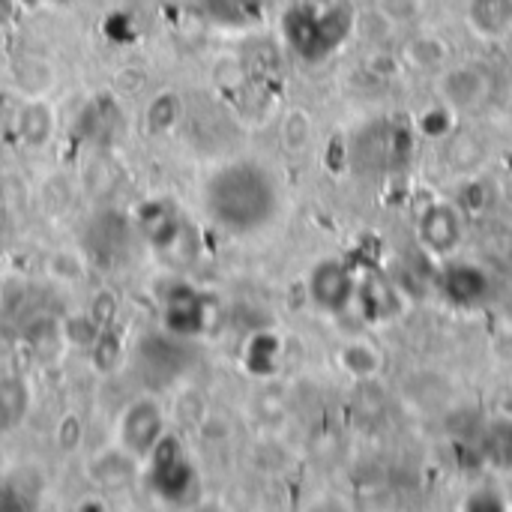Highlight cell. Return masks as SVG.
I'll list each match as a JSON object with an SVG mask.
<instances>
[{
    "label": "cell",
    "mask_w": 512,
    "mask_h": 512,
    "mask_svg": "<svg viewBox=\"0 0 512 512\" xmlns=\"http://www.w3.org/2000/svg\"><path fill=\"white\" fill-rule=\"evenodd\" d=\"M204 207L219 228L252 234L276 216L279 195L273 177L261 165L231 162L207 180Z\"/></svg>",
    "instance_id": "1"
},
{
    "label": "cell",
    "mask_w": 512,
    "mask_h": 512,
    "mask_svg": "<svg viewBox=\"0 0 512 512\" xmlns=\"http://www.w3.org/2000/svg\"><path fill=\"white\" fill-rule=\"evenodd\" d=\"M351 24H354V15H351V6H345V3L294 6L282 21L285 39L294 45V51H300L312 60L339 48L342 39H348Z\"/></svg>",
    "instance_id": "2"
},
{
    "label": "cell",
    "mask_w": 512,
    "mask_h": 512,
    "mask_svg": "<svg viewBox=\"0 0 512 512\" xmlns=\"http://www.w3.org/2000/svg\"><path fill=\"white\" fill-rule=\"evenodd\" d=\"M165 420L156 402L141 399L135 405L126 408L123 420H120V447L129 456H150L156 450V444L165 438L162 435Z\"/></svg>",
    "instance_id": "3"
},
{
    "label": "cell",
    "mask_w": 512,
    "mask_h": 512,
    "mask_svg": "<svg viewBox=\"0 0 512 512\" xmlns=\"http://www.w3.org/2000/svg\"><path fill=\"white\" fill-rule=\"evenodd\" d=\"M150 456H153L150 477H153L156 492H159L162 498H180V495L189 489V480H192V471H189V465L183 462L180 447H177L171 438H162Z\"/></svg>",
    "instance_id": "4"
},
{
    "label": "cell",
    "mask_w": 512,
    "mask_h": 512,
    "mask_svg": "<svg viewBox=\"0 0 512 512\" xmlns=\"http://www.w3.org/2000/svg\"><path fill=\"white\" fill-rule=\"evenodd\" d=\"M309 291L324 312H342L351 300V276L342 264L324 261L321 267H315Z\"/></svg>",
    "instance_id": "5"
},
{
    "label": "cell",
    "mask_w": 512,
    "mask_h": 512,
    "mask_svg": "<svg viewBox=\"0 0 512 512\" xmlns=\"http://www.w3.org/2000/svg\"><path fill=\"white\" fill-rule=\"evenodd\" d=\"M420 231H423V243L432 252H450L462 237V222H459V213L450 204H438L423 216Z\"/></svg>",
    "instance_id": "6"
},
{
    "label": "cell",
    "mask_w": 512,
    "mask_h": 512,
    "mask_svg": "<svg viewBox=\"0 0 512 512\" xmlns=\"http://www.w3.org/2000/svg\"><path fill=\"white\" fill-rule=\"evenodd\" d=\"M468 24L486 39L504 36L512 27V0H468Z\"/></svg>",
    "instance_id": "7"
},
{
    "label": "cell",
    "mask_w": 512,
    "mask_h": 512,
    "mask_svg": "<svg viewBox=\"0 0 512 512\" xmlns=\"http://www.w3.org/2000/svg\"><path fill=\"white\" fill-rule=\"evenodd\" d=\"M30 411V390L24 378L6 375L0 378V432H12L24 423Z\"/></svg>",
    "instance_id": "8"
},
{
    "label": "cell",
    "mask_w": 512,
    "mask_h": 512,
    "mask_svg": "<svg viewBox=\"0 0 512 512\" xmlns=\"http://www.w3.org/2000/svg\"><path fill=\"white\" fill-rule=\"evenodd\" d=\"M207 12L225 27H249L261 21L264 0H207Z\"/></svg>",
    "instance_id": "9"
},
{
    "label": "cell",
    "mask_w": 512,
    "mask_h": 512,
    "mask_svg": "<svg viewBox=\"0 0 512 512\" xmlns=\"http://www.w3.org/2000/svg\"><path fill=\"white\" fill-rule=\"evenodd\" d=\"M453 75L462 81V84H456L453 78H444V84H447V96H450L453 102H459V105H471V102H477V99L483 96V90H486V78H483L477 69L462 66V69H456Z\"/></svg>",
    "instance_id": "10"
},
{
    "label": "cell",
    "mask_w": 512,
    "mask_h": 512,
    "mask_svg": "<svg viewBox=\"0 0 512 512\" xmlns=\"http://www.w3.org/2000/svg\"><path fill=\"white\" fill-rule=\"evenodd\" d=\"M18 135L27 144H45L51 135V111L45 105H30L24 108L21 120H18Z\"/></svg>",
    "instance_id": "11"
},
{
    "label": "cell",
    "mask_w": 512,
    "mask_h": 512,
    "mask_svg": "<svg viewBox=\"0 0 512 512\" xmlns=\"http://www.w3.org/2000/svg\"><path fill=\"white\" fill-rule=\"evenodd\" d=\"M423 0H381V12L393 21H411L414 15H420Z\"/></svg>",
    "instance_id": "12"
},
{
    "label": "cell",
    "mask_w": 512,
    "mask_h": 512,
    "mask_svg": "<svg viewBox=\"0 0 512 512\" xmlns=\"http://www.w3.org/2000/svg\"><path fill=\"white\" fill-rule=\"evenodd\" d=\"M9 15V0H0V21Z\"/></svg>",
    "instance_id": "13"
},
{
    "label": "cell",
    "mask_w": 512,
    "mask_h": 512,
    "mask_svg": "<svg viewBox=\"0 0 512 512\" xmlns=\"http://www.w3.org/2000/svg\"><path fill=\"white\" fill-rule=\"evenodd\" d=\"M510 318H512V312H510Z\"/></svg>",
    "instance_id": "14"
}]
</instances>
